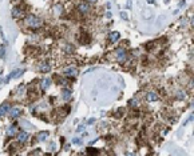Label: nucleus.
I'll list each match as a JSON object with an SVG mask.
<instances>
[{"label":"nucleus","instance_id":"1","mask_svg":"<svg viewBox=\"0 0 194 156\" xmlns=\"http://www.w3.org/2000/svg\"><path fill=\"white\" fill-rule=\"evenodd\" d=\"M26 24H27L30 28H39V27L43 25V21H42V19H39L37 16L30 15V16L26 17Z\"/></svg>","mask_w":194,"mask_h":156},{"label":"nucleus","instance_id":"2","mask_svg":"<svg viewBox=\"0 0 194 156\" xmlns=\"http://www.w3.org/2000/svg\"><path fill=\"white\" fill-rule=\"evenodd\" d=\"M115 56H116V60L119 61V63H123L127 59V52L123 48H118V49H115Z\"/></svg>","mask_w":194,"mask_h":156},{"label":"nucleus","instance_id":"3","mask_svg":"<svg viewBox=\"0 0 194 156\" xmlns=\"http://www.w3.org/2000/svg\"><path fill=\"white\" fill-rule=\"evenodd\" d=\"M63 75H64V76H68V78H75V76L78 75V68H75V67H67V68H64Z\"/></svg>","mask_w":194,"mask_h":156},{"label":"nucleus","instance_id":"4","mask_svg":"<svg viewBox=\"0 0 194 156\" xmlns=\"http://www.w3.org/2000/svg\"><path fill=\"white\" fill-rule=\"evenodd\" d=\"M23 69H15V71L14 72H12V73H10V75H8V76H7V78H5V80H4V84H7V83L8 82H10V80H11V79H15V78H19V76H20V75L21 73H23Z\"/></svg>","mask_w":194,"mask_h":156},{"label":"nucleus","instance_id":"5","mask_svg":"<svg viewBox=\"0 0 194 156\" xmlns=\"http://www.w3.org/2000/svg\"><path fill=\"white\" fill-rule=\"evenodd\" d=\"M8 113H10L11 117H19V116L21 115V109L17 108V107H15V108H10V111H8Z\"/></svg>","mask_w":194,"mask_h":156},{"label":"nucleus","instance_id":"6","mask_svg":"<svg viewBox=\"0 0 194 156\" xmlns=\"http://www.w3.org/2000/svg\"><path fill=\"white\" fill-rule=\"evenodd\" d=\"M27 139H28V133H27V132L21 131V132L17 133V141H19V143H24V141H27Z\"/></svg>","mask_w":194,"mask_h":156},{"label":"nucleus","instance_id":"7","mask_svg":"<svg viewBox=\"0 0 194 156\" xmlns=\"http://www.w3.org/2000/svg\"><path fill=\"white\" fill-rule=\"evenodd\" d=\"M62 98H63L64 102H68V100L71 99V91H70L68 88L63 89V91H62Z\"/></svg>","mask_w":194,"mask_h":156},{"label":"nucleus","instance_id":"8","mask_svg":"<svg viewBox=\"0 0 194 156\" xmlns=\"http://www.w3.org/2000/svg\"><path fill=\"white\" fill-rule=\"evenodd\" d=\"M78 10L80 14H87L90 11V7H89V4H86V3H82V4H79L78 5Z\"/></svg>","mask_w":194,"mask_h":156},{"label":"nucleus","instance_id":"9","mask_svg":"<svg viewBox=\"0 0 194 156\" xmlns=\"http://www.w3.org/2000/svg\"><path fill=\"white\" fill-rule=\"evenodd\" d=\"M10 104H8V103H3V104L0 105V116L1 115H5V113H7L8 111H10Z\"/></svg>","mask_w":194,"mask_h":156},{"label":"nucleus","instance_id":"10","mask_svg":"<svg viewBox=\"0 0 194 156\" xmlns=\"http://www.w3.org/2000/svg\"><path fill=\"white\" fill-rule=\"evenodd\" d=\"M109 39H110V41L115 43V41H118L121 39V34L119 32H111V34L109 35Z\"/></svg>","mask_w":194,"mask_h":156},{"label":"nucleus","instance_id":"11","mask_svg":"<svg viewBox=\"0 0 194 156\" xmlns=\"http://www.w3.org/2000/svg\"><path fill=\"white\" fill-rule=\"evenodd\" d=\"M146 98H147V100H149V102H157V100H158V96H157V93H155V92H149Z\"/></svg>","mask_w":194,"mask_h":156},{"label":"nucleus","instance_id":"12","mask_svg":"<svg viewBox=\"0 0 194 156\" xmlns=\"http://www.w3.org/2000/svg\"><path fill=\"white\" fill-rule=\"evenodd\" d=\"M7 135H8V136H14V135H16V127H15V124H12V126L8 127V129H7Z\"/></svg>","mask_w":194,"mask_h":156},{"label":"nucleus","instance_id":"13","mask_svg":"<svg viewBox=\"0 0 194 156\" xmlns=\"http://www.w3.org/2000/svg\"><path fill=\"white\" fill-rule=\"evenodd\" d=\"M47 136H48V132H47V131H44V132H40L39 135H37V140H39V141H44V140H47Z\"/></svg>","mask_w":194,"mask_h":156},{"label":"nucleus","instance_id":"14","mask_svg":"<svg viewBox=\"0 0 194 156\" xmlns=\"http://www.w3.org/2000/svg\"><path fill=\"white\" fill-rule=\"evenodd\" d=\"M50 85H51V80H50V79H44V80L42 82V88L43 89H47Z\"/></svg>","mask_w":194,"mask_h":156},{"label":"nucleus","instance_id":"15","mask_svg":"<svg viewBox=\"0 0 194 156\" xmlns=\"http://www.w3.org/2000/svg\"><path fill=\"white\" fill-rule=\"evenodd\" d=\"M40 71L42 72H48V71H50V65H48V64L40 65Z\"/></svg>","mask_w":194,"mask_h":156},{"label":"nucleus","instance_id":"16","mask_svg":"<svg viewBox=\"0 0 194 156\" xmlns=\"http://www.w3.org/2000/svg\"><path fill=\"white\" fill-rule=\"evenodd\" d=\"M4 56H5V47L3 45V47L0 48V58L4 59Z\"/></svg>","mask_w":194,"mask_h":156},{"label":"nucleus","instance_id":"17","mask_svg":"<svg viewBox=\"0 0 194 156\" xmlns=\"http://www.w3.org/2000/svg\"><path fill=\"white\" fill-rule=\"evenodd\" d=\"M87 152H89L90 155H96V153H98V149H94V148H89V149H87Z\"/></svg>","mask_w":194,"mask_h":156},{"label":"nucleus","instance_id":"18","mask_svg":"<svg viewBox=\"0 0 194 156\" xmlns=\"http://www.w3.org/2000/svg\"><path fill=\"white\" fill-rule=\"evenodd\" d=\"M177 98H178V99H184V98H185V92L178 91V92H177Z\"/></svg>","mask_w":194,"mask_h":156},{"label":"nucleus","instance_id":"19","mask_svg":"<svg viewBox=\"0 0 194 156\" xmlns=\"http://www.w3.org/2000/svg\"><path fill=\"white\" fill-rule=\"evenodd\" d=\"M72 143H74V144H80L82 140L79 139V137H74V139H72Z\"/></svg>","mask_w":194,"mask_h":156},{"label":"nucleus","instance_id":"20","mask_svg":"<svg viewBox=\"0 0 194 156\" xmlns=\"http://www.w3.org/2000/svg\"><path fill=\"white\" fill-rule=\"evenodd\" d=\"M190 120H193V115H190V116H189V117H187L186 120H185V122H184V126H186L187 123L190 122Z\"/></svg>","mask_w":194,"mask_h":156},{"label":"nucleus","instance_id":"21","mask_svg":"<svg viewBox=\"0 0 194 156\" xmlns=\"http://www.w3.org/2000/svg\"><path fill=\"white\" fill-rule=\"evenodd\" d=\"M0 35H1V39H3V41L5 43L7 40H5V36H4V34H3V29H1V27H0Z\"/></svg>","mask_w":194,"mask_h":156},{"label":"nucleus","instance_id":"22","mask_svg":"<svg viewBox=\"0 0 194 156\" xmlns=\"http://www.w3.org/2000/svg\"><path fill=\"white\" fill-rule=\"evenodd\" d=\"M130 105H131V107H135V105H136V100H134V99H133V100H130Z\"/></svg>","mask_w":194,"mask_h":156},{"label":"nucleus","instance_id":"23","mask_svg":"<svg viewBox=\"0 0 194 156\" xmlns=\"http://www.w3.org/2000/svg\"><path fill=\"white\" fill-rule=\"evenodd\" d=\"M121 16H122V19L127 20V14H126V12H122V14H121Z\"/></svg>","mask_w":194,"mask_h":156},{"label":"nucleus","instance_id":"24","mask_svg":"<svg viewBox=\"0 0 194 156\" xmlns=\"http://www.w3.org/2000/svg\"><path fill=\"white\" fill-rule=\"evenodd\" d=\"M127 8H131V0H127Z\"/></svg>","mask_w":194,"mask_h":156},{"label":"nucleus","instance_id":"25","mask_svg":"<svg viewBox=\"0 0 194 156\" xmlns=\"http://www.w3.org/2000/svg\"><path fill=\"white\" fill-rule=\"evenodd\" d=\"M94 122H95V119H90V120H89V124H92Z\"/></svg>","mask_w":194,"mask_h":156},{"label":"nucleus","instance_id":"26","mask_svg":"<svg viewBox=\"0 0 194 156\" xmlns=\"http://www.w3.org/2000/svg\"><path fill=\"white\" fill-rule=\"evenodd\" d=\"M147 3H149V4H154V0H147Z\"/></svg>","mask_w":194,"mask_h":156},{"label":"nucleus","instance_id":"27","mask_svg":"<svg viewBox=\"0 0 194 156\" xmlns=\"http://www.w3.org/2000/svg\"><path fill=\"white\" fill-rule=\"evenodd\" d=\"M165 3H169V0H165Z\"/></svg>","mask_w":194,"mask_h":156},{"label":"nucleus","instance_id":"28","mask_svg":"<svg viewBox=\"0 0 194 156\" xmlns=\"http://www.w3.org/2000/svg\"><path fill=\"white\" fill-rule=\"evenodd\" d=\"M89 1H96V0H89Z\"/></svg>","mask_w":194,"mask_h":156}]
</instances>
